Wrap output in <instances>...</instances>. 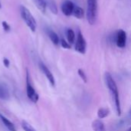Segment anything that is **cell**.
<instances>
[{
    "instance_id": "25",
    "label": "cell",
    "mask_w": 131,
    "mask_h": 131,
    "mask_svg": "<svg viewBox=\"0 0 131 131\" xmlns=\"http://www.w3.org/2000/svg\"><path fill=\"white\" fill-rule=\"evenodd\" d=\"M2 8V4H1V2H0V8Z\"/></svg>"
},
{
    "instance_id": "16",
    "label": "cell",
    "mask_w": 131,
    "mask_h": 131,
    "mask_svg": "<svg viewBox=\"0 0 131 131\" xmlns=\"http://www.w3.org/2000/svg\"><path fill=\"white\" fill-rule=\"evenodd\" d=\"M66 37L68 39V42L69 44H73L75 41V34L74 31L71 28H68L66 31Z\"/></svg>"
},
{
    "instance_id": "14",
    "label": "cell",
    "mask_w": 131,
    "mask_h": 131,
    "mask_svg": "<svg viewBox=\"0 0 131 131\" xmlns=\"http://www.w3.org/2000/svg\"><path fill=\"white\" fill-rule=\"evenodd\" d=\"M110 114V110L106 107H101L97 111V117L99 119H104Z\"/></svg>"
},
{
    "instance_id": "22",
    "label": "cell",
    "mask_w": 131,
    "mask_h": 131,
    "mask_svg": "<svg viewBox=\"0 0 131 131\" xmlns=\"http://www.w3.org/2000/svg\"><path fill=\"white\" fill-rule=\"evenodd\" d=\"M3 64H4V65L6 67V68H8L9 67V64H10V62H9V61H8V59H7V58H4L3 59Z\"/></svg>"
},
{
    "instance_id": "3",
    "label": "cell",
    "mask_w": 131,
    "mask_h": 131,
    "mask_svg": "<svg viewBox=\"0 0 131 131\" xmlns=\"http://www.w3.org/2000/svg\"><path fill=\"white\" fill-rule=\"evenodd\" d=\"M20 12H21V16L24 20V21L25 22V24L27 25V26L30 28V30H31V31L35 32L36 30L37 24L32 14L24 5L20 6Z\"/></svg>"
},
{
    "instance_id": "21",
    "label": "cell",
    "mask_w": 131,
    "mask_h": 131,
    "mask_svg": "<svg viewBox=\"0 0 131 131\" xmlns=\"http://www.w3.org/2000/svg\"><path fill=\"white\" fill-rule=\"evenodd\" d=\"M2 27H3V29L5 31H9L11 30V27L10 25L5 21H2Z\"/></svg>"
},
{
    "instance_id": "8",
    "label": "cell",
    "mask_w": 131,
    "mask_h": 131,
    "mask_svg": "<svg viewBox=\"0 0 131 131\" xmlns=\"http://www.w3.org/2000/svg\"><path fill=\"white\" fill-rule=\"evenodd\" d=\"M75 5L70 0L64 1L61 5V11L63 14L66 16H70L72 15Z\"/></svg>"
},
{
    "instance_id": "17",
    "label": "cell",
    "mask_w": 131,
    "mask_h": 131,
    "mask_svg": "<svg viewBox=\"0 0 131 131\" xmlns=\"http://www.w3.org/2000/svg\"><path fill=\"white\" fill-rule=\"evenodd\" d=\"M21 127L24 130V131H35V130L26 121H21Z\"/></svg>"
},
{
    "instance_id": "1",
    "label": "cell",
    "mask_w": 131,
    "mask_h": 131,
    "mask_svg": "<svg viewBox=\"0 0 131 131\" xmlns=\"http://www.w3.org/2000/svg\"><path fill=\"white\" fill-rule=\"evenodd\" d=\"M105 81L106 84L108 88V90L110 91V93L114 99V104H115V108L116 111L118 116H121V101H120V97H119V92H118V88L117 86V84L115 81L114 80L112 75L109 72L105 73Z\"/></svg>"
},
{
    "instance_id": "7",
    "label": "cell",
    "mask_w": 131,
    "mask_h": 131,
    "mask_svg": "<svg viewBox=\"0 0 131 131\" xmlns=\"http://www.w3.org/2000/svg\"><path fill=\"white\" fill-rule=\"evenodd\" d=\"M39 68L41 69V71L43 72V74H45V76L46 77V78L48 79V81H49V83L51 84V85L52 87H54L55 85V80L52 74V73L51 72V71L47 68V66L45 64H44L43 63H39Z\"/></svg>"
},
{
    "instance_id": "9",
    "label": "cell",
    "mask_w": 131,
    "mask_h": 131,
    "mask_svg": "<svg viewBox=\"0 0 131 131\" xmlns=\"http://www.w3.org/2000/svg\"><path fill=\"white\" fill-rule=\"evenodd\" d=\"M0 120L2 121V124L5 125V127L9 131H16V128L13 123H12L8 118H6L5 116H3L2 114H0Z\"/></svg>"
},
{
    "instance_id": "24",
    "label": "cell",
    "mask_w": 131,
    "mask_h": 131,
    "mask_svg": "<svg viewBox=\"0 0 131 131\" xmlns=\"http://www.w3.org/2000/svg\"><path fill=\"white\" fill-rule=\"evenodd\" d=\"M127 131H131V127H130V128H129V129H128V130H127Z\"/></svg>"
},
{
    "instance_id": "18",
    "label": "cell",
    "mask_w": 131,
    "mask_h": 131,
    "mask_svg": "<svg viewBox=\"0 0 131 131\" xmlns=\"http://www.w3.org/2000/svg\"><path fill=\"white\" fill-rule=\"evenodd\" d=\"M48 6L49 7L50 10L51 11L52 13L54 14H58V8L55 5V3L53 2V1H49L48 3Z\"/></svg>"
},
{
    "instance_id": "20",
    "label": "cell",
    "mask_w": 131,
    "mask_h": 131,
    "mask_svg": "<svg viewBox=\"0 0 131 131\" xmlns=\"http://www.w3.org/2000/svg\"><path fill=\"white\" fill-rule=\"evenodd\" d=\"M61 46L64 48H66V49H69L71 48V45L68 42H67L64 39H61Z\"/></svg>"
},
{
    "instance_id": "13",
    "label": "cell",
    "mask_w": 131,
    "mask_h": 131,
    "mask_svg": "<svg viewBox=\"0 0 131 131\" xmlns=\"http://www.w3.org/2000/svg\"><path fill=\"white\" fill-rule=\"evenodd\" d=\"M33 2H35V4L37 6V8L41 12H43V13L45 12L46 6H47V3H46L45 0H33Z\"/></svg>"
},
{
    "instance_id": "11",
    "label": "cell",
    "mask_w": 131,
    "mask_h": 131,
    "mask_svg": "<svg viewBox=\"0 0 131 131\" xmlns=\"http://www.w3.org/2000/svg\"><path fill=\"white\" fill-rule=\"evenodd\" d=\"M47 33H48V35L49 37V38L51 39V41H52V43L55 45H58L60 42V40H59V38H58V35L54 32L51 29H48L47 30Z\"/></svg>"
},
{
    "instance_id": "6",
    "label": "cell",
    "mask_w": 131,
    "mask_h": 131,
    "mask_svg": "<svg viewBox=\"0 0 131 131\" xmlns=\"http://www.w3.org/2000/svg\"><path fill=\"white\" fill-rule=\"evenodd\" d=\"M115 42L117 47L124 48L127 44V33L123 29H119L116 32L115 35Z\"/></svg>"
},
{
    "instance_id": "4",
    "label": "cell",
    "mask_w": 131,
    "mask_h": 131,
    "mask_svg": "<svg viewBox=\"0 0 131 131\" xmlns=\"http://www.w3.org/2000/svg\"><path fill=\"white\" fill-rule=\"evenodd\" d=\"M26 93H27V97L32 103L36 104L38 101L39 95L31 83L30 75L28 70H26Z\"/></svg>"
},
{
    "instance_id": "19",
    "label": "cell",
    "mask_w": 131,
    "mask_h": 131,
    "mask_svg": "<svg viewBox=\"0 0 131 131\" xmlns=\"http://www.w3.org/2000/svg\"><path fill=\"white\" fill-rule=\"evenodd\" d=\"M78 74H79L80 78L82 79V81H83L84 83H87V81H88V77H87V75H86V74H85L84 71V70H82V69H78Z\"/></svg>"
},
{
    "instance_id": "5",
    "label": "cell",
    "mask_w": 131,
    "mask_h": 131,
    "mask_svg": "<svg viewBox=\"0 0 131 131\" xmlns=\"http://www.w3.org/2000/svg\"><path fill=\"white\" fill-rule=\"evenodd\" d=\"M86 48H87V43L84 38V35L81 31L78 32L75 44V50L80 54H85L86 52Z\"/></svg>"
},
{
    "instance_id": "10",
    "label": "cell",
    "mask_w": 131,
    "mask_h": 131,
    "mask_svg": "<svg viewBox=\"0 0 131 131\" xmlns=\"http://www.w3.org/2000/svg\"><path fill=\"white\" fill-rule=\"evenodd\" d=\"M92 129L94 131H107L104 123L100 120H95L91 124Z\"/></svg>"
},
{
    "instance_id": "12",
    "label": "cell",
    "mask_w": 131,
    "mask_h": 131,
    "mask_svg": "<svg viewBox=\"0 0 131 131\" xmlns=\"http://www.w3.org/2000/svg\"><path fill=\"white\" fill-rule=\"evenodd\" d=\"M72 15H73L75 18H78V19H81V18H83L84 15V10H83L82 8L75 5Z\"/></svg>"
},
{
    "instance_id": "23",
    "label": "cell",
    "mask_w": 131,
    "mask_h": 131,
    "mask_svg": "<svg viewBox=\"0 0 131 131\" xmlns=\"http://www.w3.org/2000/svg\"><path fill=\"white\" fill-rule=\"evenodd\" d=\"M128 117H129V119L131 121V108L130 110V111H129V116Z\"/></svg>"
},
{
    "instance_id": "2",
    "label": "cell",
    "mask_w": 131,
    "mask_h": 131,
    "mask_svg": "<svg viewBox=\"0 0 131 131\" xmlns=\"http://www.w3.org/2000/svg\"><path fill=\"white\" fill-rule=\"evenodd\" d=\"M97 0H88L87 19L90 25H93L96 23L98 13Z\"/></svg>"
},
{
    "instance_id": "15",
    "label": "cell",
    "mask_w": 131,
    "mask_h": 131,
    "mask_svg": "<svg viewBox=\"0 0 131 131\" xmlns=\"http://www.w3.org/2000/svg\"><path fill=\"white\" fill-rule=\"evenodd\" d=\"M9 97V93L8 89L2 84H0V99L7 100Z\"/></svg>"
}]
</instances>
